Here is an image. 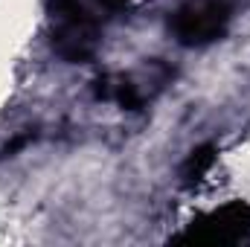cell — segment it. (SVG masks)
Listing matches in <instances>:
<instances>
[{
    "mask_svg": "<svg viewBox=\"0 0 250 247\" xmlns=\"http://www.w3.org/2000/svg\"><path fill=\"white\" fill-rule=\"evenodd\" d=\"M102 6H108V9H120V6H125L128 0H99Z\"/></svg>",
    "mask_w": 250,
    "mask_h": 247,
    "instance_id": "cell-4",
    "label": "cell"
},
{
    "mask_svg": "<svg viewBox=\"0 0 250 247\" xmlns=\"http://www.w3.org/2000/svg\"><path fill=\"white\" fill-rule=\"evenodd\" d=\"M212 163H215V145H201V148H195L187 157L184 169H181L184 184H198V181L212 169Z\"/></svg>",
    "mask_w": 250,
    "mask_h": 247,
    "instance_id": "cell-3",
    "label": "cell"
},
{
    "mask_svg": "<svg viewBox=\"0 0 250 247\" xmlns=\"http://www.w3.org/2000/svg\"><path fill=\"white\" fill-rule=\"evenodd\" d=\"M248 233L250 206L236 201V204H227V206L192 221L187 233L178 236V242H187V245H233V242H242Z\"/></svg>",
    "mask_w": 250,
    "mask_h": 247,
    "instance_id": "cell-1",
    "label": "cell"
},
{
    "mask_svg": "<svg viewBox=\"0 0 250 247\" xmlns=\"http://www.w3.org/2000/svg\"><path fill=\"white\" fill-rule=\"evenodd\" d=\"M230 23V9L221 0L189 3L175 15V32L181 44H209L224 35Z\"/></svg>",
    "mask_w": 250,
    "mask_h": 247,
    "instance_id": "cell-2",
    "label": "cell"
}]
</instances>
